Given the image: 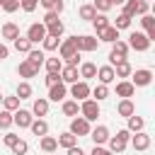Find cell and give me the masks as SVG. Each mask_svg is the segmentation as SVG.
Returning <instances> with one entry per match:
<instances>
[{"mask_svg": "<svg viewBox=\"0 0 155 155\" xmlns=\"http://www.w3.org/2000/svg\"><path fill=\"white\" fill-rule=\"evenodd\" d=\"M128 138H131V131L128 128H124V131H119L116 136H109V150L111 153H124L126 150V145H128Z\"/></svg>", "mask_w": 155, "mask_h": 155, "instance_id": "obj_1", "label": "cell"}, {"mask_svg": "<svg viewBox=\"0 0 155 155\" xmlns=\"http://www.w3.org/2000/svg\"><path fill=\"white\" fill-rule=\"evenodd\" d=\"M126 44H128V48H133V51H140V53H143V51H148V48H150V44H153V41H150L143 31H131Z\"/></svg>", "mask_w": 155, "mask_h": 155, "instance_id": "obj_2", "label": "cell"}, {"mask_svg": "<svg viewBox=\"0 0 155 155\" xmlns=\"http://www.w3.org/2000/svg\"><path fill=\"white\" fill-rule=\"evenodd\" d=\"M75 39V46H78V51L82 53H90V51H97L99 48V39L97 36H90V34H80V36H73Z\"/></svg>", "mask_w": 155, "mask_h": 155, "instance_id": "obj_3", "label": "cell"}, {"mask_svg": "<svg viewBox=\"0 0 155 155\" xmlns=\"http://www.w3.org/2000/svg\"><path fill=\"white\" fill-rule=\"evenodd\" d=\"M124 15H128L131 19H133L136 15H138V17H140V15H148V2H145V0H126V2H124Z\"/></svg>", "mask_w": 155, "mask_h": 155, "instance_id": "obj_4", "label": "cell"}, {"mask_svg": "<svg viewBox=\"0 0 155 155\" xmlns=\"http://www.w3.org/2000/svg\"><path fill=\"white\" fill-rule=\"evenodd\" d=\"M128 51H131V48H128V44H126V41H121V39H116V41L111 44V53H109V65H114V63L124 61Z\"/></svg>", "mask_w": 155, "mask_h": 155, "instance_id": "obj_5", "label": "cell"}, {"mask_svg": "<svg viewBox=\"0 0 155 155\" xmlns=\"http://www.w3.org/2000/svg\"><path fill=\"white\" fill-rule=\"evenodd\" d=\"M128 78H131V85H133V87H148V85L153 82V70H148V68H138V70L131 73Z\"/></svg>", "mask_w": 155, "mask_h": 155, "instance_id": "obj_6", "label": "cell"}, {"mask_svg": "<svg viewBox=\"0 0 155 155\" xmlns=\"http://www.w3.org/2000/svg\"><path fill=\"white\" fill-rule=\"evenodd\" d=\"M80 114L87 119V121H94L97 116H99V102H94V99H82L80 102Z\"/></svg>", "mask_w": 155, "mask_h": 155, "instance_id": "obj_7", "label": "cell"}, {"mask_svg": "<svg viewBox=\"0 0 155 155\" xmlns=\"http://www.w3.org/2000/svg\"><path fill=\"white\" fill-rule=\"evenodd\" d=\"M90 128L92 126H90V121L85 116H73V121H70V133L73 136H78V138L80 136H90Z\"/></svg>", "mask_w": 155, "mask_h": 155, "instance_id": "obj_8", "label": "cell"}, {"mask_svg": "<svg viewBox=\"0 0 155 155\" xmlns=\"http://www.w3.org/2000/svg\"><path fill=\"white\" fill-rule=\"evenodd\" d=\"M27 39H29L31 44L44 41V39H46V24H44V22H34V24H29V29H27Z\"/></svg>", "mask_w": 155, "mask_h": 155, "instance_id": "obj_9", "label": "cell"}, {"mask_svg": "<svg viewBox=\"0 0 155 155\" xmlns=\"http://www.w3.org/2000/svg\"><path fill=\"white\" fill-rule=\"evenodd\" d=\"M58 53H61V58H63V61H70L73 56H78L80 51H78V46H75V39H73V36H68L63 44H58Z\"/></svg>", "mask_w": 155, "mask_h": 155, "instance_id": "obj_10", "label": "cell"}, {"mask_svg": "<svg viewBox=\"0 0 155 155\" xmlns=\"http://www.w3.org/2000/svg\"><path fill=\"white\" fill-rule=\"evenodd\" d=\"M31 121H34V114L29 109H15L12 111V124H17L19 128H29Z\"/></svg>", "mask_w": 155, "mask_h": 155, "instance_id": "obj_11", "label": "cell"}, {"mask_svg": "<svg viewBox=\"0 0 155 155\" xmlns=\"http://www.w3.org/2000/svg\"><path fill=\"white\" fill-rule=\"evenodd\" d=\"M90 92H92V90H90V85H87L85 80H78V82H73V85H70V94L75 97V102L87 99V97H90Z\"/></svg>", "mask_w": 155, "mask_h": 155, "instance_id": "obj_12", "label": "cell"}, {"mask_svg": "<svg viewBox=\"0 0 155 155\" xmlns=\"http://www.w3.org/2000/svg\"><path fill=\"white\" fill-rule=\"evenodd\" d=\"M128 140H131L133 150H148L150 148V136L145 131H136V136H131Z\"/></svg>", "mask_w": 155, "mask_h": 155, "instance_id": "obj_13", "label": "cell"}, {"mask_svg": "<svg viewBox=\"0 0 155 155\" xmlns=\"http://www.w3.org/2000/svg\"><path fill=\"white\" fill-rule=\"evenodd\" d=\"M65 94H68L65 82H56V85H51V87H48V99H51V102H63V99H65Z\"/></svg>", "mask_w": 155, "mask_h": 155, "instance_id": "obj_14", "label": "cell"}, {"mask_svg": "<svg viewBox=\"0 0 155 155\" xmlns=\"http://www.w3.org/2000/svg\"><path fill=\"white\" fill-rule=\"evenodd\" d=\"M90 138L94 140V145H104L109 140V128L107 126H97V128H90Z\"/></svg>", "mask_w": 155, "mask_h": 155, "instance_id": "obj_15", "label": "cell"}, {"mask_svg": "<svg viewBox=\"0 0 155 155\" xmlns=\"http://www.w3.org/2000/svg\"><path fill=\"white\" fill-rule=\"evenodd\" d=\"M97 39H99V41H107V44H114V41L119 39V29L109 24V27H104V29L97 31Z\"/></svg>", "mask_w": 155, "mask_h": 155, "instance_id": "obj_16", "label": "cell"}, {"mask_svg": "<svg viewBox=\"0 0 155 155\" xmlns=\"http://www.w3.org/2000/svg\"><path fill=\"white\" fill-rule=\"evenodd\" d=\"M116 94L121 99H131L136 94V87L131 85V80H121V82H116Z\"/></svg>", "mask_w": 155, "mask_h": 155, "instance_id": "obj_17", "label": "cell"}, {"mask_svg": "<svg viewBox=\"0 0 155 155\" xmlns=\"http://www.w3.org/2000/svg\"><path fill=\"white\" fill-rule=\"evenodd\" d=\"M140 24H143V29H145L143 34L153 41V39H155V17H153V15H140Z\"/></svg>", "mask_w": 155, "mask_h": 155, "instance_id": "obj_18", "label": "cell"}, {"mask_svg": "<svg viewBox=\"0 0 155 155\" xmlns=\"http://www.w3.org/2000/svg\"><path fill=\"white\" fill-rule=\"evenodd\" d=\"M78 78H80V73H78V68H73V65H65V68L61 70V82H65V85L78 82Z\"/></svg>", "mask_w": 155, "mask_h": 155, "instance_id": "obj_19", "label": "cell"}, {"mask_svg": "<svg viewBox=\"0 0 155 155\" xmlns=\"http://www.w3.org/2000/svg\"><path fill=\"white\" fill-rule=\"evenodd\" d=\"M97 78H99V82H102V85H109V82H114V80H116V75H114V68H111V65H102V68H97Z\"/></svg>", "mask_w": 155, "mask_h": 155, "instance_id": "obj_20", "label": "cell"}, {"mask_svg": "<svg viewBox=\"0 0 155 155\" xmlns=\"http://www.w3.org/2000/svg\"><path fill=\"white\" fill-rule=\"evenodd\" d=\"M111 68H114V75H116V78H128V75L133 73V68H131V63H128L126 58L119 61V63H114Z\"/></svg>", "mask_w": 155, "mask_h": 155, "instance_id": "obj_21", "label": "cell"}, {"mask_svg": "<svg viewBox=\"0 0 155 155\" xmlns=\"http://www.w3.org/2000/svg\"><path fill=\"white\" fill-rule=\"evenodd\" d=\"M17 73H19V78H34V75L39 73V68H36V65H31V63L24 58V61L17 65Z\"/></svg>", "mask_w": 155, "mask_h": 155, "instance_id": "obj_22", "label": "cell"}, {"mask_svg": "<svg viewBox=\"0 0 155 155\" xmlns=\"http://www.w3.org/2000/svg\"><path fill=\"white\" fill-rule=\"evenodd\" d=\"M31 114H34V116H46V114H48V99H44V97L34 99V104H31Z\"/></svg>", "mask_w": 155, "mask_h": 155, "instance_id": "obj_23", "label": "cell"}, {"mask_svg": "<svg viewBox=\"0 0 155 155\" xmlns=\"http://www.w3.org/2000/svg\"><path fill=\"white\" fill-rule=\"evenodd\" d=\"M17 36H19V27H17L15 22H5V24H2V39L15 41Z\"/></svg>", "mask_w": 155, "mask_h": 155, "instance_id": "obj_24", "label": "cell"}, {"mask_svg": "<svg viewBox=\"0 0 155 155\" xmlns=\"http://www.w3.org/2000/svg\"><path fill=\"white\" fill-rule=\"evenodd\" d=\"M116 114H119V116H131V114H136L133 102H131V99H121L119 107H116Z\"/></svg>", "mask_w": 155, "mask_h": 155, "instance_id": "obj_25", "label": "cell"}, {"mask_svg": "<svg viewBox=\"0 0 155 155\" xmlns=\"http://www.w3.org/2000/svg\"><path fill=\"white\" fill-rule=\"evenodd\" d=\"M56 140H58V145H61V148H65V150H68V148H73V145H78V136H73L70 131H68V133H61Z\"/></svg>", "mask_w": 155, "mask_h": 155, "instance_id": "obj_26", "label": "cell"}, {"mask_svg": "<svg viewBox=\"0 0 155 155\" xmlns=\"http://www.w3.org/2000/svg\"><path fill=\"white\" fill-rule=\"evenodd\" d=\"M39 148H41L44 153H53V150L58 148V140H56L53 136H41V140H39Z\"/></svg>", "mask_w": 155, "mask_h": 155, "instance_id": "obj_27", "label": "cell"}, {"mask_svg": "<svg viewBox=\"0 0 155 155\" xmlns=\"http://www.w3.org/2000/svg\"><path fill=\"white\" fill-rule=\"evenodd\" d=\"M27 61H29L31 65L41 68V65H44V61H46V56H44V51H36V48H31V51L27 53Z\"/></svg>", "mask_w": 155, "mask_h": 155, "instance_id": "obj_28", "label": "cell"}, {"mask_svg": "<svg viewBox=\"0 0 155 155\" xmlns=\"http://www.w3.org/2000/svg\"><path fill=\"white\" fill-rule=\"evenodd\" d=\"M63 114L65 116H78V111H80V104L75 102V99H63Z\"/></svg>", "mask_w": 155, "mask_h": 155, "instance_id": "obj_29", "label": "cell"}, {"mask_svg": "<svg viewBox=\"0 0 155 155\" xmlns=\"http://www.w3.org/2000/svg\"><path fill=\"white\" fill-rule=\"evenodd\" d=\"M128 119V131L131 133H136V131H143V126H145V119L143 116H136V114H131V116H126Z\"/></svg>", "mask_w": 155, "mask_h": 155, "instance_id": "obj_30", "label": "cell"}, {"mask_svg": "<svg viewBox=\"0 0 155 155\" xmlns=\"http://www.w3.org/2000/svg\"><path fill=\"white\" fill-rule=\"evenodd\" d=\"M29 128H31V133H34V136H46V133H48V124H46L44 119L31 121V124H29Z\"/></svg>", "mask_w": 155, "mask_h": 155, "instance_id": "obj_31", "label": "cell"}, {"mask_svg": "<svg viewBox=\"0 0 155 155\" xmlns=\"http://www.w3.org/2000/svg\"><path fill=\"white\" fill-rule=\"evenodd\" d=\"M63 29H65V27H63V22H61V19H53V22H48V24H46V34H51V36H58V39H61Z\"/></svg>", "mask_w": 155, "mask_h": 155, "instance_id": "obj_32", "label": "cell"}, {"mask_svg": "<svg viewBox=\"0 0 155 155\" xmlns=\"http://www.w3.org/2000/svg\"><path fill=\"white\" fill-rule=\"evenodd\" d=\"M12 44H15V48H17L19 53H29V51H31V46H34V44H31L27 36H17Z\"/></svg>", "mask_w": 155, "mask_h": 155, "instance_id": "obj_33", "label": "cell"}, {"mask_svg": "<svg viewBox=\"0 0 155 155\" xmlns=\"http://www.w3.org/2000/svg\"><path fill=\"white\" fill-rule=\"evenodd\" d=\"M90 94L94 97V102H102V99H107V97H109V87L99 82V85H97V87H94V90H92Z\"/></svg>", "mask_w": 155, "mask_h": 155, "instance_id": "obj_34", "label": "cell"}, {"mask_svg": "<svg viewBox=\"0 0 155 155\" xmlns=\"http://www.w3.org/2000/svg\"><path fill=\"white\" fill-rule=\"evenodd\" d=\"M92 24H94V29L99 31V29H104V27H109L111 22H109V17H107L104 12H97V15H94V19H92Z\"/></svg>", "mask_w": 155, "mask_h": 155, "instance_id": "obj_35", "label": "cell"}, {"mask_svg": "<svg viewBox=\"0 0 155 155\" xmlns=\"http://www.w3.org/2000/svg\"><path fill=\"white\" fill-rule=\"evenodd\" d=\"M44 63H46V70L48 73H61L63 70V61L61 58H46Z\"/></svg>", "mask_w": 155, "mask_h": 155, "instance_id": "obj_36", "label": "cell"}, {"mask_svg": "<svg viewBox=\"0 0 155 155\" xmlns=\"http://www.w3.org/2000/svg\"><path fill=\"white\" fill-rule=\"evenodd\" d=\"M15 94H17L19 99H29V97H31V85H29L27 80H24V82H19V85H17V92H15Z\"/></svg>", "mask_w": 155, "mask_h": 155, "instance_id": "obj_37", "label": "cell"}, {"mask_svg": "<svg viewBox=\"0 0 155 155\" xmlns=\"http://www.w3.org/2000/svg\"><path fill=\"white\" fill-rule=\"evenodd\" d=\"M94 15H97V10H94L92 5H82V7H80V19L92 22V19H94Z\"/></svg>", "mask_w": 155, "mask_h": 155, "instance_id": "obj_38", "label": "cell"}, {"mask_svg": "<svg viewBox=\"0 0 155 155\" xmlns=\"http://www.w3.org/2000/svg\"><path fill=\"white\" fill-rule=\"evenodd\" d=\"M111 27H116L119 31H121V29H128V27H131V17L121 12V15H119V17L114 19V24H111Z\"/></svg>", "mask_w": 155, "mask_h": 155, "instance_id": "obj_39", "label": "cell"}, {"mask_svg": "<svg viewBox=\"0 0 155 155\" xmlns=\"http://www.w3.org/2000/svg\"><path fill=\"white\" fill-rule=\"evenodd\" d=\"M97 75V65L94 63H82L80 65V78H94Z\"/></svg>", "mask_w": 155, "mask_h": 155, "instance_id": "obj_40", "label": "cell"}, {"mask_svg": "<svg viewBox=\"0 0 155 155\" xmlns=\"http://www.w3.org/2000/svg\"><path fill=\"white\" fill-rule=\"evenodd\" d=\"M2 107H5L7 111L19 109V97H17V94H15V97H2Z\"/></svg>", "mask_w": 155, "mask_h": 155, "instance_id": "obj_41", "label": "cell"}, {"mask_svg": "<svg viewBox=\"0 0 155 155\" xmlns=\"http://www.w3.org/2000/svg\"><path fill=\"white\" fill-rule=\"evenodd\" d=\"M10 126H12V111L2 109V111H0V128H2V131H7Z\"/></svg>", "mask_w": 155, "mask_h": 155, "instance_id": "obj_42", "label": "cell"}, {"mask_svg": "<svg viewBox=\"0 0 155 155\" xmlns=\"http://www.w3.org/2000/svg\"><path fill=\"white\" fill-rule=\"evenodd\" d=\"M41 44H44V51H56V48H58V36L46 34V39H44Z\"/></svg>", "mask_w": 155, "mask_h": 155, "instance_id": "obj_43", "label": "cell"}, {"mask_svg": "<svg viewBox=\"0 0 155 155\" xmlns=\"http://www.w3.org/2000/svg\"><path fill=\"white\" fill-rule=\"evenodd\" d=\"M15 155H27V150H29V145H27V140H22V138H17V143L10 148Z\"/></svg>", "mask_w": 155, "mask_h": 155, "instance_id": "obj_44", "label": "cell"}, {"mask_svg": "<svg viewBox=\"0 0 155 155\" xmlns=\"http://www.w3.org/2000/svg\"><path fill=\"white\" fill-rule=\"evenodd\" d=\"M0 7H2L5 12H10V15H12V12H17V10H19V0H0Z\"/></svg>", "mask_w": 155, "mask_h": 155, "instance_id": "obj_45", "label": "cell"}, {"mask_svg": "<svg viewBox=\"0 0 155 155\" xmlns=\"http://www.w3.org/2000/svg\"><path fill=\"white\" fill-rule=\"evenodd\" d=\"M92 7H94L97 12H104V15H107V12L111 10V2H109V0H94V2H92Z\"/></svg>", "mask_w": 155, "mask_h": 155, "instance_id": "obj_46", "label": "cell"}, {"mask_svg": "<svg viewBox=\"0 0 155 155\" xmlns=\"http://www.w3.org/2000/svg\"><path fill=\"white\" fill-rule=\"evenodd\" d=\"M36 5H39V0H19V7H22L24 12H34Z\"/></svg>", "mask_w": 155, "mask_h": 155, "instance_id": "obj_47", "label": "cell"}, {"mask_svg": "<svg viewBox=\"0 0 155 155\" xmlns=\"http://www.w3.org/2000/svg\"><path fill=\"white\" fill-rule=\"evenodd\" d=\"M56 82H61V73H48V75H46V85L51 87V85H56Z\"/></svg>", "mask_w": 155, "mask_h": 155, "instance_id": "obj_48", "label": "cell"}, {"mask_svg": "<svg viewBox=\"0 0 155 155\" xmlns=\"http://www.w3.org/2000/svg\"><path fill=\"white\" fill-rule=\"evenodd\" d=\"M17 138H19V136H15V133H5V138H2V143H5L7 148H12V145L17 143Z\"/></svg>", "mask_w": 155, "mask_h": 155, "instance_id": "obj_49", "label": "cell"}, {"mask_svg": "<svg viewBox=\"0 0 155 155\" xmlns=\"http://www.w3.org/2000/svg\"><path fill=\"white\" fill-rule=\"evenodd\" d=\"M90 155H114V153H111V150H107V148H102V145H94Z\"/></svg>", "mask_w": 155, "mask_h": 155, "instance_id": "obj_50", "label": "cell"}, {"mask_svg": "<svg viewBox=\"0 0 155 155\" xmlns=\"http://www.w3.org/2000/svg\"><path fill=\"white\" fill-rule=\"evenodd\" d=\"M68 155H85V150L78 148V145H73V148H68Z\"/></svg>", "mask_w": 155, "mask_h": 155, "instance_id": "obj_51", "label": "cell"}, {"mask_svg": "<svg viewBox=\"0 0 155 155\" xmlns=\"http://www.w3.org/2000/svg\"><path fill=\"white\" fill-rule=\"evenodd\" d=\"M7 56H10V51H7V46H5L2 41H0V61H5Z\"/></svg>", "mask_w": 155, "mask_h": 155, "instance_id": "obj_52", "label": "cell"}, {"mask_svg": "<svg viewBox=\"0 0 155 155\" xmlns=\"http://www.w3.org/2000/svg\"><path fill=\"white\" fill-rule=\"evenodd\" d=\"M39 2H41V5L46 7V10H53V5H56L58 0H39Z\"/></svg>", "mask_w": 155, "mask_h": 155, "instance_id": "obj_53", "label": "cell"}, {"mask_svg": "<svg viewBox=\"0 0 155 155\" xmlns=\"http://www.w3.org/2000/svg\"><path fill=\"white\" fill-rule=\"evenodd\" d=\"M63 7H65V5H63V0H58V2L53 5V12H56V15H61V12H63Z\"/></svg>", "mask_w": 155, "mask_h": 155, "instance_id": "obj_54", "label": "cell"}, {"mask_svg": "<svg viewBox=\"0 0 155 155\" xmlns=\"http://www.w3.org/2000/svg\"><path fill=\"white\" fill-rule=\"evenodd\" d=\"M109 2H111V7H114V5H124L126 0H109Z\"/></svg>", "mask_w": 155, "mask_h": 155, "instance_id": "obj_55", "label": "cell"}, {"mask_svg": "<svg viewBox=\"0 0 155 155\" xmlns=\"http://www.w3.org/2000/svg\"><path fill=\"white\" fill-rule=\"evenodd\" d=\"M2 97H5V94H2V92H0V102H2Z\"/></svg>", "mask_w": 155, "mask_h": 155, "instance_id": "obj_56", "label": "cell"}, {"mask_svg": "<svg viewBox=\"0 0 155 155\" xmlns=\"http://www.w3.org/2000/svg\"><path fill=\"white\" fill-rule=\"evenodd\" d=\"M145 2H148V0H145Z\"/></svg>", "mask_w": 155, "mask_h": 155, "instance_id": "obj_57", "label": "cell"}]
</instances>
